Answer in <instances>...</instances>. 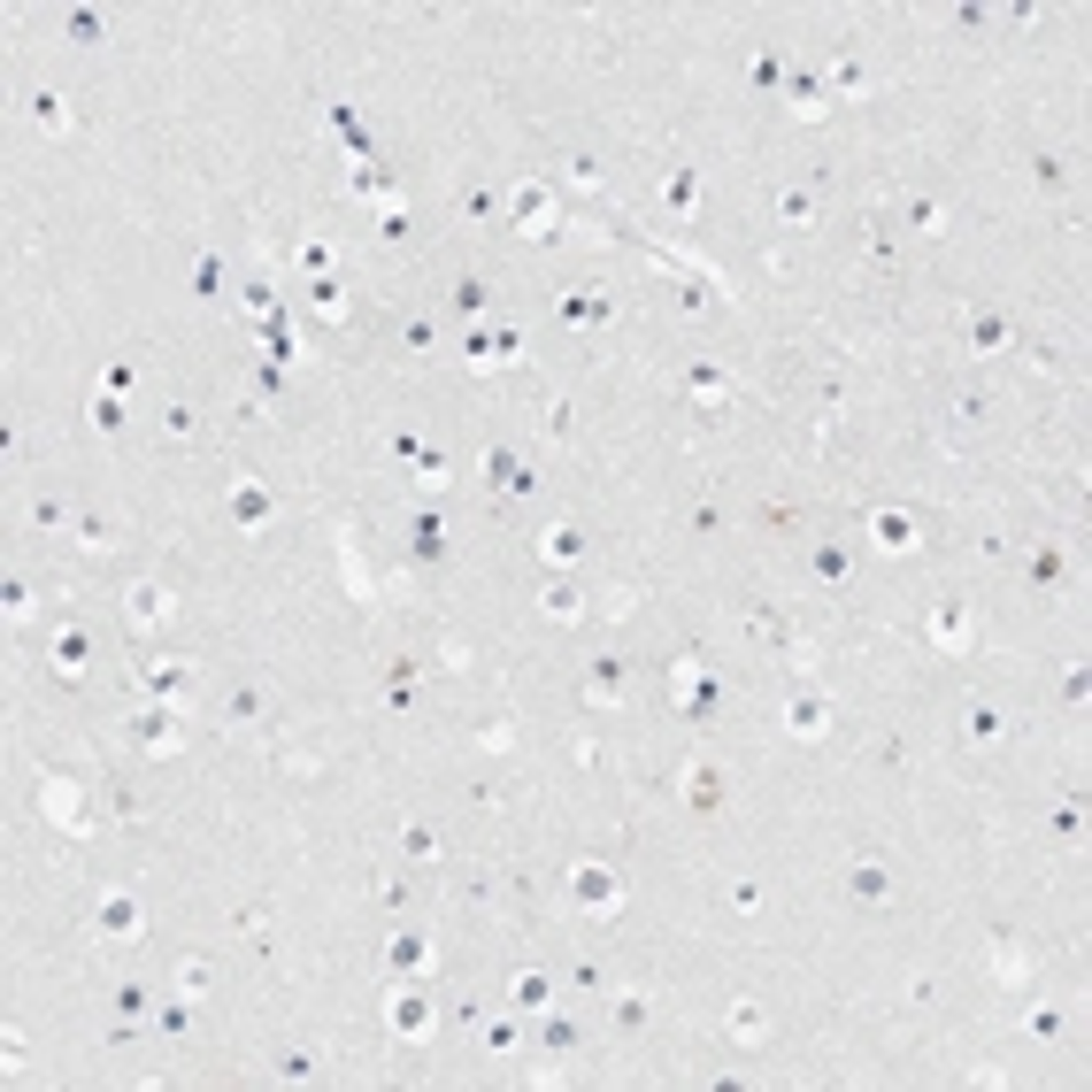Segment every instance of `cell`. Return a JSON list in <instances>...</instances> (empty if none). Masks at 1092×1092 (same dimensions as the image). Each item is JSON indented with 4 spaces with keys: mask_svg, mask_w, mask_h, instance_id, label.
I'll list each match as a JSON object with an SVG mask.
<instances>
[{
    "mask_svg": "<svg viewBox=\"0 0 1092 1092\" xmlns=\"http://www.w3.org/2000/svg\"><path fill=\"white\" fill-rule=\"evenodd\" d=\"M569 900H577L585 915H616V908H624V877L600 870V862H577V870H569Z\"/></svg>",
    "mask_w": 1092,
    "mask_h": 1092,
    "instance_id": "1",
    "label": "cell"
},
{
    "mask_svg": "<svg viewBox=\"0 0 1092 1092\" xmlns=\"http://www.w3.org/2000/svg\"><path fill=\"white\" fill-rule=\"evenodd\" d=\"M432 1000H424V992H416V984H408V992H393V1031H401V1039H408V1046H424V1039H432Z\"/></svg>",
    "mask_w": 1092,
    "mask_h": 1092,
    "instance_id": "2",
    "label": "cell"
},
{
    "mask_svg": "<svg viewBox=\"0 0 1092 1092\" xmlns=\"http://www.w3.org/2000/svg\"><path fill=\"white\" fill-rule=\"evenodd\" d=\"M870 546H877V554H915V516H908V508H877V516H870Z\"/></svg>",
    "mask_w": 1092,
    "mask_h": 1092,
    "instance_id": "3",
    "label": "cell"
},
{
    "mask_svg": "<svg viewBox=\"0 0 1092 1092\" xmlns=\"http://www.w3.org/2000/svg\"><path fill=\"white\" fill-rule=\"evenodd\" d=\"M554 216H562V209H554V193L531 177V185L516 193V223H524V239H546V231H554Z\"/></svg>",
    "mask_w": 1092,
    "mask_h": 1092,
    "instance_id": "4",
    "label": "cell"
},
{
    "mask_svg": "<svg viewBox=\"0 0 1092 1092\" xmlns=\"http://www.w3.org/2000/svg\"><path fill=\"white\" fill-rule=\"evenodd\" d=\"M785 723H792V739H823V731H831V708H823L816 692H792V700H785Z\"/></svg>",
    "mask_w": 1092,
    "mask_h": 1092,
    "instance_id": "5",
    "label": "cell"
},
{
    "mask_svg": "<svg viewBox=\"0 0 1092 1092\" xmlns=\"http://www.w3.org/2000/svg\"><path fill=\"white\" fill-rule=\"evenodd\" d=\"M101 931H109V939H139V931H146V915H139L131 892H109V900H101Z\"/></svg>",
    "mask_w": 1092,
    "mask_h": 1092,
    "instance_id": "6",
    "label": "cell"
},
{
    "mask_svg": "<svg viewBox=\"0 0 1092 1092\" xmlns=\"http://www.w3.org/2000/svg\"><path fill=\"white\" fill-rule=\"evenodd\" d=\"M539 554L554 569H569V562H585V531L577 524H554V531H539Z\"/></svg>",
    "mask_w": 1092,
    "mask_h": 1092,
    "instance_id": "7",
    "label": "cell"
},
{
    "mask_svg": "<svg viewBox=\"0 0 1092 1092\" xmlns=\"http://www.w3.org/2000/svg\"><path fill=\"white\" fill-rule=\"evenodd\" d=\"M231 516H239V524H270V493H262L254 477H239V485H231Z\"/></svg>",
    "mask_w": 1092,
    "mask_h": 1092,
    "instance_id": "8",
    "label": "cell"
},
{
    "mask_svg": "<svg viewBox=\"0 0 1092 1092\" xmlns=\"http://www.w3.org/2000/svg\"><path fill=\"white\" fill-rule=\"evenodd\" d=\"M123 600H131V616H139V624H162V616H170V593H162L154 577H139V585H131Z\"/></svg>",
    "mask_w": 1092,
    "mask_h": 1092,
    "instance_id": "9",
    "label": "cell"
},
{
    "mask_svg": "<svg viewBox=\"0 0 1092 1092\" xmlns=\"http://www.w3.org/2000/svg\"><path fill=\"white\" fill-rule=\"evenodd\" d=\"M393 970H401V978L432 970V939H424V931H401V939H393Z\"/></svg>",
    "mask_w": 1092,
    "mask_h": 1092,
    "instance_id": "10",
    "label": "cell"
},
{
    "mask_svg": "<svg viewBox=\"0 0 1092 1092\" xmlns=\"http://www.w3.org/2000/svg\"><path fill=\"white\" fill-rule=\"evenodd\" d=\"M47 816H62L70 831H85V808H78V785H47Z\"/></svg>",
    "mask_w": 1092,
    "mask_h": 1092,
    "instance_id": "11",
    "label": "cell"
},
{
    "mask_svg": "<svg viewBox=\"0 0 1092 1092\" xmlns=\"http://www.w3.org/2000/svg\"><path fill=\"white\" fill-rule=\"evenodd\" d=\"M546 616H554V624H577V616H585L577 585H554V593H546Z\"/></svg>",
    "mask_w": 1092,
    "mask_h": 1092,
    "instance_id": "12",
    "label": "cell"
},
{
    "mask_svg": "<svg viewBox=\"0 0 1092 1092\" xmlns=\"http://www.w3.org/2000/svg\"><path fill=\"white\" fill-rule=\"evenodd\" d=\"M731 1031H739V1046H762V1008L739 1000V1008H731Z\"/></svg>",
    "mask_w": 1092,
    "mask_h": 1092,
    "instance_id": "13",
    "label": "cell"
},
{
    "mask_svg": "<svg viewBox=\"0 0 1092 1092\" xmlns=\"http://www.w3.org/2000/svg\"><path fill=\"white\" fill-rule=\"evenodd\" d=\"M177 685H185L177 661H146V692H177Z\"/></svg>",
    "mask_w": 1092,
    "mask_h": 1092,
    "instance_id": "14",
    "label": "cell"
},
{
    "mask_svg": "<svg viewBox=\"0 0 1092 1092\" xmlns=\"http://www.w3.org/2000/svg\"><path fill=\"white\" fill-rule=\"evenodd\" d=\"M54 661H62V677H78V661H85V639H78V631H62V639H54Z\"/></svg>",
    "mask_w": 1092,
    "mask_h": 1092,
    "instance_id": "15",
    "label": "cell"
},
{
    "mask_svg": "<svg viewBox=\"0 0 1092 1092\" xmlns=\"http://www.w3.org/2000/svg\"><path fill=\"white\" fill-rule=\"evenodd\" d=\"M39 123H47V131H70V101H62V93H47V101H39Z\"/></svg>",
    "mask_w": 1092,
    "mask_h": 1092,
    "instance_id": "16",
    "label": "cell"
},
{
    "mask_svg": "<svg viewBox=\"0 0 1092 1092\" xmlns=\"http://www.w3.org/2000/svg\"><path fill=\"white\" fill-rule=\"evenodd\" d=\"M516 1000H524V1008H546V978H539V970H524V978H516Z\"/></svg>",
    "mask_w": 1092,
    "mask_h": 1092,
    "instance_id": "17",
    "label": "cell"
},
{
    "mask_svg": "<svg viewBox=\"0 0 1092 1092\" xmlns=\"http://www.w3.org/2000/svg\"><path fill=\"white\" fill-rule=\"evenodd\" d=\"M616 692H624V677H616V661H600L593 669V700H616Z\"/></svg>",
    "mask_w": 1092,
    "mask_h": 1092,
    "instance_id": "18",
    "label": "cell"
},
{
    "mask_svg": "<svg viewBox=\"0 0 1092 1092\" xmlns=\"http://www.w3.org/2000/svg\"><path fill=\"white\" fill-rule=\"evenodd\" d=\"M777 216H785V223H808V216H816V201H808V193H785V201H777Z\"/></svg>",
    "mask_w": 1092,
    "mask_h": 1092,
    "instance_id": "19",
    "label": "cell"
},
{
    "mask_svg": "<svg viewBox=\"0 0 1092 1092\" xmlns=\"http://www.w3.org/2000/svg\"><path fill=\"white\" fill-rule=\"evenodd\" d=\"M970 739H1000V708H970Z\"/></svg>",
    "mask_w": 1092,
    "mask_h": 1092,
    "instance_id": "20",
    "label": "cell"
},
{
    "mask_svg": "<svg viewBox=\"0 0 1092 1092\" xmlns=\"http://www.w3.org/2000/svg\"><path fill=\"white\" fill-rule=\"evenodd\" d=\"M93 424H101V432H115V424H123V401H115V393H101V401H93Z\"/></svg>",
    "mask_w": 1092,
    "mask_h": 1092,
    "instance_id": "21",
    "label": "cell"
},
{
    "mask_svg": "<svg viewBox=\"0 0 1092 1092\" xmlns=\"http://www.w3.org/2000/svg\"><path fill=\"white\" fill-rule=\"evenodd\" d=\"M970 346H978V354H992V346H1008V324H978V331H970Z\"/></svg>",
    "mask_w": 1092,
    "mask_h": 1092,
    "instance_id": "22",
    "label": "cell"
},
{
    "mask_svg": "<svg viewBox=\"0 0 1092 1092\" xmlns=\"http://www.w3.org/2000/svg\"><path fill=\"white\" fill-rule=\"evenodd\" d=\"M854 892H862V900H877V892H884V870H877V862H862V870H854Z\"/></svg>",
    "mask_w": 1092,
    "mask_h": 1092,
    "instance_id": "23",
    "label": "cell"
}]
</instances>
